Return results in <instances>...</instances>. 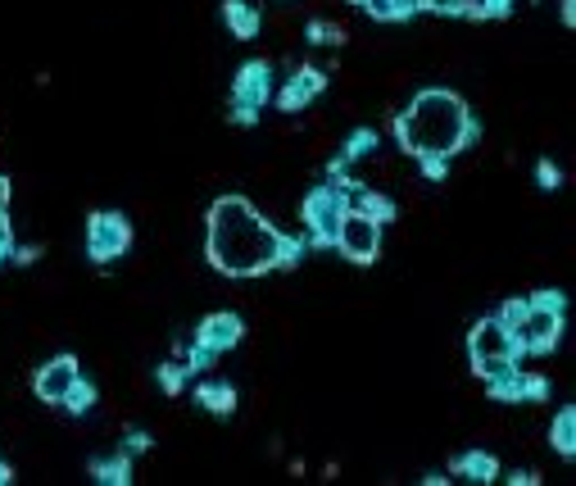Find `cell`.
<instances>
[{
	"instance_id": "1",
	"label": "cell",
	"mask_w": 576,
	"mask_h": 486,
	"mask_svg": "<svg viewBox=\"0 0 576 486\" xmlns=\"http://www.w3.org/2000/svg\"><path fill=\"white\" fill-rule=\"evenodd\" d=\"M282 237L273 223L259 214L245 196H218L209 205V228H205V255L223 278H264L277 273V250Z\"/></svg>"
},
{
	"instance_id": "2",
	"label": "cell",
	"mask_w": 576,
	"mask_h": 486,
	"mask_svg": "<svg viewBox=\"0 0 576 486\" xmlns=\"http://www.w3.org/2000/svg\"><path fill=\"white\" fill-rule=\"evenodd\" d=\"M395 137L413 159H454L481 137L468 100L450 87H422L409 110L395 114Z\"/></svg>"
},
{
	"instance_id": "3",
	"label": "cell",
	"mask_w": 576,
	"mask_h": 486,
	"mask_svg": "<svg viewBox=\"0 0 576 486\" xmlns=\"http://www.w3.org/2000/svg\"><path fill=\"white\" fill-rule=\"evenodd\" d=\"M332 246L341 250V255L350 259V264H359V268L377 264V255H381V223H372L368 214H359V209L345 205L341 223H336Z\"/></svg>"
},
{
	"instance_id": "4",
	"label": "cell",
	"mask_w": 576,
	"mask_h": 486,
	"mask_svg": "<svg viewBox=\"0 0 576 486\" xmlns=\"http://www.w3.org/2000/svg\"><path fill=\"white\" fill-rule=\"evenodd\" d=\"M341 214H345V191L332 187V182H327V187H313L309 196H304L300 219H304V232H309L313 246H332Z\"/></svg>"
},
{
	"instance_id": "5",
	"label": "cell",
	"mask_w": 576,
	"mask_h": 486,
	"mask_svg": "<svg viewBox=\"0 0 576 486\" xmlns=\"http://www.w3.org/2000/svg\"><path fill=\"white\" fill-rule=\"evenodd\" d=\"M132 250V223L114 209H96L87 219V255L91 264H109V259H123Z\"/></svg>"
},
{
	"instance_id": "6",
	"label": "cell",
	"mask_w": 576,
	"mask_h": 486,
	"mask_svg": "<svg viewBox=\"0 0 576 486\" xmlns=\"http://www.w3.org/2000/svg\"><path fill=\"white\" fill-rule=\"evenodd\" d=\"M513 341H518L522 355H549V350L563 341V314L527 300V318L513 328Z\"/></svg>"
},
{
	"instance_id": "7",
	"label": "cell",
	"mask_w": 576,
	"mask_h": 486,
	"mask_svg": "<svg viewBox=\"0 0 576 486\" xmlns=\"http://www.w3.org/2000/svg\"><path fill=\"white\" fill-rule=\"evenodd\" d=\"M268 100H273V64L268 60L241 64V73H236V82H232V110L259 114Z\"/></svg>"
},
{
	"instance_id": "8",
	"label": "cell",
	"mask_w": 576,
	"mask_h": 486,
	"mask_svg": "<svg viewBox=\"0 0 576 486\" xmlns=\"http://www.w3.org/2000/svg\"><path fill=\"white\" fill-rule=\"evenodd\" d=\"M468 359L472 364H477V359H522V350H518V341L508 337L504 323H499L495 314H486V318H477L468 332Z\"/></svg>"
},
{
	"instance_id": "9",
	"label": "cell",
	"mask_w": 576,
	"mask_h": 486,
	"mask_svg": "<svg viewBox=\"0 0 576 486\" xmlns=\"http://www.w3.org/2000/svg\"><path fill=\"white\" fill-rule=\"evenodd\" d=\"M82 377L78 359L73 355H55L46 359V364L37 368V377H32V391L41 396V405H64V396H69V387Z\"/></svg>"
},
{
	"instance_id": "10",
	"label": "cell",
	"mask_w": 576,
	"mask_h": 486,
	"mask_svg": "<svg viewBox=\"0 0 576 486\" xmlns=\"http://www.w3.org/2000/svg\"><path fill=\"white\" fill-rule=\"evenodd\" d=\"M323 91H327V73L318 69V64H300V69L291 73V82L277 91V105H282L286 114H300V110H309Z\"/></svg>"
},
{
	"instance_id": "11",
	"label": "cell",
	"mask_w": 576,
	"mask_h": 486,
	"mask_svg": "<svg viewBox=\"0 0 576 486\" xmlns=\"http://www.w3.org/2000/svg\"><path fill=\"white\" fill-rule=\"evenodd\" d=\"M196 341H200V346H209L214 355H227V350H236V346L245 341L241 314H232V309H218V314H209L205 323L196 328Z\"/></svg>"
},
{
	"instance_id": "12",
	"label": "cell",
	"mask_w": 576,
	"mask_h": 486,
	"mask_svg": "<svg viewBox=\"0 0 576 486\" xmlns=\"http://www.w3.org/2000/svg\"><path fill=\"white\" fill-rule=\"evenodd\" d=\"M486 396L499 400V405H527V368H522V359L513 368H504V373L486 377Z\"/></svg>"
},
{
	"instance_id": "13",
	"label": "cell",
	"mask_w": 576,
	"mask_h": 486,
	"mask_svg": "<svg viewBox=\"0 0 576 486\" xmlns=\"http://www.w3.org/2000/svg\"><path fill=\"white\" fill-rule=\"evenodd\" d=\"M223 23L232 37L250 41V37H259V28H264V14H259V5H250V0H223Z\"/></svg>"
},
{
	"instance_id": "14",
	"label": "cell",
	"mask_w": 576,
	"mask_h": 486,
	"mask_svg": "<svg viewBox=\"0 0 576 486\" xmlns=\"http://www.w3.org/2000/svg\"><path fill=\"white\" fill-rule=\"evenodd\" d=\"M196 405L214 418H232L236 414V387L232 382H200L196 387Z\"/></svg>"
},
{
	"instance_id": "15",
	"label": "cell",
	"mask_w": 576,
	"mask_h": 486,
	"mask_svg": "<svg viewBox=\"0 0 576 486\" xmlns=\"http://www.w3.org/2000/svg\"><path fill=\"white\" fill-rule=\"evenodd\" d=\"M450 473L468 477V482H499V459L486 455V450H468V455H459L450 464Z\"/></svg>"
},
{
	"instance_id": "16",
	"label": "cell",
	"mask_w": 576,
	"mask_h": 486,
	"mask_svg": "<svg viewBox=\"0 0 576 486\" xmlns=\"http://www.w3.org/2000/svg\"><path fill=\"white\" fill-rule=\"evenodd\" d=\"M454 19H508L513 14V0H450Z\"/></svg>"
},
{
	"instance_id": "17",
	"label": "cell",
	"mask_w": 576,
	"mask_h": 486,
	"mask_svg": "<svg viewBox=\"0 0 576 486\" xmlns=\"http://www.w3.org/2000/svg\"><path fill=\"white\" fill-rule=\"evenodd\" d=\"M91 477H96L100 486H127V482H132V455L118 450V455L96 459V464H91Z\"/></svg>"
},
{
	"instance_id": "18",
	"label": "cell",
	"mask_w": 576,
	"mask_h": 486,
	"mask_svg": "<svg viewBox=\"0 0 576 486\" xmlns=\"http://www.w3.org/2000/svg\"><path fill=\"white\" fill-rule=\"evenodd\" d=\"M549 441H554V450L563 459L576 455V409H558L554 423H549Z\"/></svg>"
},
{
	"instance_id": "19",
	"label": "cell",
	"mask_w": 576,
	"mask_h": 486,
	"mask_svg": "<svg viewBox=\"0 0 576 486\" xmlns=\"http://www.w3.org/2000/svg\"><path fill=\"white\" fill-rule=\"evenodd\" d=\"M91 405H96V387H91L87 377H78V382H73L69 387V396H64V405L59 409H69V414H91Z\"/></svg>"
},
{
	"instance_id": "20",
	"label": "cell",
	"mask_w": 576,
	"mask_h": 486,
	"mask_svg": "<svg viewBox=\"0 0 576 486\" xmlns=\"http://www.w3.org/2000/svg\"><path fill=\"white\" fill-rule=\"evenodd\" d=\"M304 37H309L313 46H341L345 28H341V23H327V19H313L309 28H304Z\"/></svg>"
},
{
	"instance_id": "21",
	"label": "cell",
	"mask_w": 576,
	"mask_h": 486,
	"mask_svg": "<svg viewBox=\"0 0 576 486\" xmlns=\"http://www.w3.org/2000/svg\"><path fill=\"white\" fill-rule=\"evenodd\" d=\"M495 318L508 328V337H513V328H518L522 318H527V296H513V300H504V305L495 309Z\"/></svg>"
},
{
	"instance_id": "22",
	"label": "cell",
	"mask_w": 576,
	"mask_h": 486,
	"mask_svg": "<svg viewBox=\"0 0 576 486\" xmlns=\"http://www.w3.org/2000/svg\"><path fill=\"white\" fill-rule=\"evenodd\" d=\"M372 150H377V132H372V128H359L350 141H345L341 155H345V159H363V155H372Z\"/></svg>"
},
{
	"instance_id": "23",
	"label": "cell",
	"mask_w": 576,
	"mask_h": 486,
	"mask_svg": "<svg viewBox=\"0 0 576 486\" xmlns=\"http://www.w3.org/2000/svg\"><path fill=\"white\" fill-rule=\"evenodd\" d=\"M359 10L377 23H400V10H395V0H359Z\"/></svg>"
},
{
	"instance_id": "24",
	"label": "cell",
	"mask_w": 576,
	"mask_h": 486,
	"mask_svg": "<svg viewBox=\"0 0 576 486\" xmlns=\"http://www.w3.org/2000/svg\"><path fill=\"white\" fill-rule=\"evenodd\" d=\"M300 259H304V241H300V237H282V250H277V273L295 268Z\"/></svg>"
},
{
	"instance_id": "25",
	"label": "cell",
	"mask_w": 576,
	"mask_h": 486,
	"mask_svg": "<svg viewBox=\"0 0 576 486\" xmlns=\"http://www.w3.org/2000/svg\"><path fill=\"white\" fill-rule=\"evenodd\" d=\"M159 387H164L168 396H177V391L186 387V364H159Z\"/></svg>"
},
{
	"instance_id": "26",
	"label": "cell",
	"mask_w": 576,
	"mask_h": 486,
	"mask_svg": "<svg viewBox=\"0 0 576 486\" xmlns=\"http://www.w3.org/2000/svg\"><path fill=\"white\" fill-rule=\"evenodd\" d=\"M536 182H540V191H558V187H563V169H558L554 159H540V164H536Z\"/></svg>"
},
{
	"instance_id": "27",
	"label": "cell",
	"mask_w": 576,
	"mask_h": 486,
	"mask_svg": "<svg viewBox=\"0 0 576 486\" xmlns=\"http://www.w3.org/2000/svg\"><path fill=\"white\" fill-rule=\"evenodd\" d=\"M14 255V223H10V209H0V264Z\"/></svg>"
},
{
	"instance_id": "28",
	"label": "cell",
	"mask_w": 576,
	"mask_h": 486,
	"mask_svg": "<svg viewBox=\"0 0 576 486\" xmlns=\"http://www.w3.org/2000/svg\"><path fill=\"white\" fill-rule=\"evenodd\" d=\"M531 305H545V309H558V314H567V296L563 291H536V296H527Z\"/></svg>"
},
{
	"instance_id": "29",
	"label": "cell",
	"mask_w": 576,
	"mask_h": 486,
	"mask_svg": "<svg viewBox=\"0 0 576 486\" xmlns=\"http://www.w3.org/2000/svg\"><path fill=\"white\" fill-rule=\"evenodd\" d=\"M150 446H155V441H150V432H137V427H132V432H127V441H123L127 455H146Z\"/></svg>"
},
{
	"instance_id": "30",
	"label": "cell",
	"mask_w": 576,
	"mask_h": 486,
	"mask_svg": "<svg viewBox=\"0 0 576 486\" xmlns=\"http://www.w3.org/2000/svg\"><path fill=\"white\" fill-rule=\"evenodd\" d=\"M545 396H549V382L527 368V400H545Z\"/></svg>"
},
{
	"instance_id": "31",
	"label": "cell",
	"mask_w": 576,
	"mask_h": 486,
	"mask_svg": "<svg viewBox=\"0 0 576 486\" xmlns=\"http://www.w3.org/2000/svg\"><path fill=\"white\" fill-rule=\"evenodd\" d=\"M418 164H422V173H427L431 182H440V178H445V169H450V159H418Z\"/></svg>"
},
{
	"instance_id": "32",
	"label": "cell",
	"mask_w": 576,
	"mask_h": 486,
	"mask_svg": "<svg viewBox=\"0 0 576 486\" xmlns=\"http://www.w3.org/2000/svg\"><path fill=\"white\" fill-rule=\"evenodd\" d=\"M14 264H37V259H41V250L37 246H14Z\"/></svg>"
},
{
	"instance_id": "33",
	"label": "cell",
	"mask_w": 576,
	"mask_h": 486,
	"mask_svg": "<svg viewBox=\"0 0 576 486\" xmlns=\"http://www.w3.org/2000/svg\"><path fill=\"white\" fill-rule=\"evenodd\" d=\"M558 19L563 28H576V0H558Z\"/></svg>"
},
{
	"instance_id": "34",
	"label": "cell",
	"mask_w": 576,
	"mask_h": 486,
	"mask_svg": "<svg viewBox=\"0 0 576 486\" xmlns=\"http://www.w3.org/2000/svg\"><path fill=\"white\" fill-rule=\"evenodd\" d=\"M508 482H513V486H536V482H540V473H531V468H522V473H513V477H508Z\"/></svg>"
},
{
	"instance_id": "35",
	"label": "cell",
	"mask_w": 576,
	"mask_h": 486,
	"mask_svg": "<svg viewBox=\"0 0 576 486\" xmlns=\"http://www.w3.org/2000/svg\"><path fill=\"white\" fill-rule=\"evenodd\" d=\"M422 10H436V14H445V10H450V0H422Z\"/></svg>"
},
{
	"instance_id": "36",
	"label": "cell",
	"mask_w": 576,
	"mask_h": 486,
	"mask_svg": "<svg viewBox=\"0 0 576 486\" xmlns=\"http://www.w3.org/2000/svg\"><path fill=\"white\" fill-rule=\"evenodd\" d=\"M0 209H10V178H0Z\"/></svg>"
},
{
	"instance_id": "37",
	"label": "cell",
	"mask_w": 576,
	"mask_h": 486,
	"mask_svg": "<svg viewBox=\"0 0 576 486\" xmlns=\"http://www.w3.org/2000/svg\"><path fill=\"white\" fill-rule=\"evenodd\" d=\"M10 482H14V473H10V464L0 459V486H10Z\"/></svg>"
}]
</instances>
